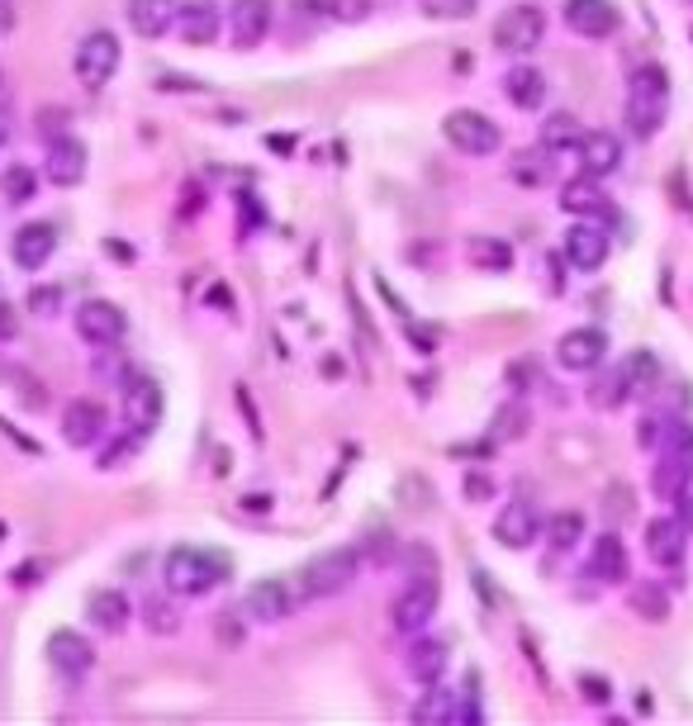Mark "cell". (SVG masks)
I'll use <instances>...</instances> for the list:
<instances>
[{
	"mask_svg": "<svg viewBox=\"0 0 693 726\" xmlns=\"http://www.w3.org/2000/svg\"><path fill=\"white\" fill-rule=\"evenodd\" d=\"M228 575H233L228 556L204 551V546H177V551H167V565H162V579H167V589L177 594V598H204V594H214Z\"/></svg>",
	"mask_w": 693,
	"mask_h": 726,
	"instance_id": "obj_1",
	"label": "cell"
},
{
	"mask_svg": "<svg viewBox=\"0 0 693 726\" xmlns=\"http://www.w3.org/2000/svg\"><path fill=\"white\" fill-rule=\"evenodd\" d=\"M665 115H670V76L665 67L646 62L627 82V129H632V138H655Z\"/></svg>",
	"mask_w": 693,
	"mask_h": 726,
	"instance_id": "obj_2",
	"label": "cell"
},
{
	"mask_svg": "<svg viewBox=\"0 0 693 726\" xmlns=\"http://www.w3.org/2000/svg\"><path fill=\"white\" fill-rule=\"evenodd\" d=\"M361 575V551L356 546H333V551H319L313 560L299 565V594H305V604L309 598H333V594H346L356 584Z\"/></svg>",
	"mask_w": 693,
	"mask_h": 726,
	"instance_id": "obj_3",
	"label": "cell"
},
{
	"mask_svg": "<svg viewBox=\"0 0 693 726\" xmlns=\"http://www.w3.org/2000/svg\"><path fill=\"white\" fill-rule=\"evenodd\" d=\"M437 598H443L437 570H408V584L395 594V604H390V622H395V631H404V637L423 631L437 618Z\"/></svg>",
	"mask_w": 693,
	"mask_h": 726,
	"instance_id": "obj_4",
	"label": "cell"
},
{
	"mask_svg": "<svg viewBox=\"0 0 693 726\" xmlns=\"http://www.w3.org/2000/svg\"><path fill=\"white\" fill-rule=\"evenodd\" d=\"M443 134H447V143L466 157H494L503 148L499 124L490 115H480V109H451L443 119Z\"/></svg>",
	"mask_w": 693,
	"mask_h": 726,
	"instance_id": "obj_5",
	"label": "cell"
},
{
	"mask_svg": "<svg viewBox=\"0 0 693 726\" xmlns=\"http://www.w3.org/2000/svg\"><path fill=\"white\" fill-rule=\"evenodd\" d=\"M276 29V0H228V43L238 53H252L271 39Z\"/></svg>",
	"mask_w": 693,
	"mask_h": 726,
	"instance_id": "obj_6",
	"label": "cell"
},
{
	"mask_svg": "<svg viewBox=\"0 0 693 726\" xmlns=\"http://www.w3.org/2000/svg\"><path fill=\"white\" fill-rule=\"evenodd\" d=\"M542 34H546V14L537 6H509L494 20V49L509 57L532 53L542 43Z\"/></svg>",
	"mask_w": 693,
	"mask_h": 726,
	"instance_id": "obj_7",
	"label": "cell"
},
{
	"mask_svg": "<svg viewBox=\"0 0 693 726\" xmlns=\"http://www.w3.org/2000/svg\"><path fill=\"white\" fill-rule=\"evenodd\" d=\"M76 82H82L86 90H100L109 76L119 72V39L109 34V29H96V34L82 39V49H76Z\"/></svg>",
	"mask_w": 693,
	"mask_h": 726,
	"instance_id": "obj_8",
	"label": "cell"
},
{
	"mask_svg": "<svg viewBox=\"0 0 693 726\" xmlns=\"http://www.w3.org/2000/svg\"><path fill=\"white\" fill-rule=\"evenodd\" d=\"M542 536V509L527 494H513L503 509L494 513V542L509 551H527Z\"/></svg>",
	"mask_w": 693,
	"mask_h": 726,
	"instance_id": "obj_9",
	"label": "cell"
},
{
	"mask_svg": "<svg viewBox=\"0 0 693 726\" xmlns=\"http://www.w3.org/2000/svg\"><path fill=\"white\" fill-rule=\"evenodd\" d=\"M305 604V594H299L295 579H262L247 589V618L252 622H286L290 612Z\"/></svg>",
	"mask_w": 693,
	"mask_h": 726,
	"instance_id": "obj_10",
	"label": "cell"
},
{
	"mask_svg": "<svg viewBox=\"0 0 693 726\" xmlns=\"http://www.w3.org/2000/svg\"><path fill=\"white\" fill-rule=\"evenodd\" d=\"M72 323H76V333H82V342H90V346H115L124 333H129L124 309L109 305V299H86V305H76Z\"/></svg>",
	"mask_w": 693,
	"mask_h": 726,
	"instance_id": "obj_11",
	"label": "cell"
},
{
	"mask_svg": "<svg viewBox=\"0 0 693 726\" xmlns=\"http://www.w3.org/2000/svg\"><path fill=\"white\" fill-rule=\"evenodd\" d=\"M124 423H129V433L148 437L157 423H162V385L152 381V375H129L124 381Z\"/></svg>",
	"mask_w": 693,
	"mask_h": 726,
	"instance_id": "obj_12",
	"label": "cell"
},
{
	"mask_svg": "<svg viewBox=\"0 0 693 726\" xmlns=\"http://www.w3.org/2000/svg\"><path fill=\"white\" fill-rule=\"evenodd\" d=\"M43 655H49V665L62 674V679H82L90 674V665H96V651H90V641L82 637V631L62 627L49 637V645H43Z\"/></svg>",
	"mask_w": 693,
	"mask_h": 726,
	"instance_id": "obj_13",
	"label": "cell"
},
{
	"mask_svg": "<svg viewBox=\"0 0 693 726\" xmlns=\"http://www.w3.org/2000/svg\"><path fill=\"white\" fill-rule=\"evenodd\" d=\"M565 24L579 39H612L622 24V10L612 0H565Z\"/></svg>",
	"mask_w": 693,
	"mask_h": 726,
	"instance_id": "obj_14",
	"label": "cell"
},
{
	"mask_svg": "<svg viewBox=\"0 0 693 726\" xmlns=\"http://www.w3.org/2000/svg\"><path fill=\"white\" fill-rule=\"evenodd\" d=\"M177 34L191 43V49H210V43L224 34V10H218L214 0H181Z\"/></svg>",
	"mask_w": 693,
	"mask_h": 726,
	"instance_id": "obj_15",
	"label": "cell"
},
{
	"mask_svg": "<svg viewBox=\"0 0 693 726\" xmlns=\"http://www.w3.org/2000/svg\"><path fill=\"white\" fill-rule=\"evenodd\" d=\"M105 433H109V414L96 399H72L62 408V437H67V447H96Z\"/></svg>",
	"mask_w": 693,
	"mask_h": 726,
	"instance_id": "obj_16",
	"label": "cell"
},
{
	"mask_svg": "<svg viewBox=\"0 0 693 726\" xmlns=\"http://www.w3.org/2000/svg\"><path fill=\"white\" fill-rule=\"evenodd\" d=\"M608 356V338L598 328H571L561 342H556V361L565 371H598Z\"/></svg>",
	"mask_w": 693,
	"mask_h": 726,
	"instance_id": "obj_17",
	"label": "cell"
},
{
	"mask_svg": "<svg viewBox=\"0 0 693 726\" xmlns=\"http://www.w3.org/2000/svg\"><path fill=\"white\" fill-rule=\"evenodd\" d=\"M684 551H689L684 517H655V523L646 527V556H651L655 565L674 570V565H684Z\"/></svg>",
	"mask_w": 693,
	"mask_h": 726,
	"instance_id": "obj_18",
	"label": "cell"
},
{
	"mask_svg": "<svg viewBox=\"0 0 693 726\" xmlns=\"http://www.w3.org/2000/svg\"><path fill=\"white\" fill-rule=\"evenodd\" d=\"M43 177L53 185H82L86 177V143L72 134H62L49 143V157H43Z\"/></svg>",
	"mask_w": 693,
	"mask_h": 726,
	"instance_id": "obj_19",
	"label": "cell"
},
{
	"mask_svg": "<svg viewBox=\"0 0 693 726\" xmlns=\"http://www.w3.org/2000/svg\"><path fill=\"white\" fill-rule=\"evenodd\" d=\"M579 167H585V177H612V171L622 167V143H618V134H608V129H594L579 138Z\"/></svg>",
	"mask_w": 693,
	"mask_h": 726,
	"instance_id": "obj_20",
	"label": "cell"
},
{
	"mask_svg": "<svg viewBox=\"0 0 693 726\" xmlns=\"http://www.w3.org/2000/svg\"><path fill=\"white\" fill-rule=\"evenodd\" d=\"M10 252H14V261H20V271H43V266H49V257L57 252L53 224H24L20 233H14Z\"/></svg>",
	"mask_w": 693,
	"mask_h": 726,
	"instance_id": "obj_21",
	"label": "cell"
},
{
	"mask_svg": "<svg viewBox=\"0 0 693 726\" xmlns=\"http://www.w3.org/2000/svg\"><path fill=\"white\" fill-rule=\"evenodd\" d=\"M565 261H571L575 271H598V266L608 261V233L594 224H575L565 233Z\"/></svg>",
	"mask_w": 693,
	"mask_h": 726,
	"instance_id": "obj_22",
	"label": "cell"
},
{
	"mask_svg": "<svg viewBox=\"0 0 693 726\" xmlns=\"http://www.w3.org/2000/svg\"><path fill=\"white\" fill-rule=\"evenodd\" d=\"M589 575L598 584H622L627 575H632V560H627V546H622L618 532H604L589 546Z\"/></svg>",
	"mask_w": 693,
	"mask_h": 726,
	"instance_id": "obj_23",
	"label": "cell"
},
{
	"mask_svg": "<svg viewBox=\"0 0 693 726\" xmlns=\"http://www.w3.org/2000/svg\"><path fill=\"white\" fill-rule=\"evenodd\" d=\"M561 210L575 214V218H598V214H608V191H604V181H598V177H585V171H579L575 181L561 185Z\"/></svg>",
	"mask_w": 693,
	"mask_h": 726,
	"instance_id": "obj_24",
	"label": "cell"
},
{
	"mask_svg": "<svg viewBox=\"0 0 693 726\" xmlns=\"http://www.w3.org/2000/svg\"><path fill=\"white\" fill-rule=\"evenodd\" d=\"M181 0H129V29L138 39H162L177 29Z\"/></svg>",
	"mask_w": 693,
	"mask_h": 726,
	"instance_id": "obj_25",
	"label": "cell"
},
{
	"mask_svg": "<svg viewBox=\"0 0 693 726\" xmlns=\"http://www.w3.org/2000/svg\"><path fill=\"white\" fill-rule=\"evenodd\" d=\"M546 76L537 67H527V62H518V67H509V76H503V96H509L518 109H542L546 105Z\"/></svg>",
	"mask_w": 693,
	"mask_h": 726,
	"instance_id": "obj_26",
	"label": "cell"
},
{
	"mask_svg": "<svg viewBox=\"0 0 693 726\" xmlns=\"http://www.w3.org/2000/svg\"><path fill=\"white\" fill-rule=\"evenodd\" d=\"M86 618L96 631H109V637H119L124 627H129V598L119 589H96L86 598Z\"/></svg>",
	"mask_w": 693,
	"mask_h": 726,
	"instance_id": "obj_27",
	"label": "cell"
},
{
	"mask_svg": "<svg viewBox=\"0 0 693 726\" xmlns=\"http://www.w3.org/2000/svg\"><path fill=\"white\" fill-rule=\"evenodd\" d=\"M404 670L408 679H418V684H437V679L447 674V641H414L404 655Z\"/></svg>",
	"mask_w": 693,
	"mask_h": 726,
	"instance_id": "obj_28",
	"label": "cell"
},
{
	"mask_svg": "<svg viewBox=\"0 0 693 726\" xmlns=\"http://www.w3.org/2000/svg\"><path fill=\"white\" fill-rule=\"evenodd\" d=\"M689 480H693V470H689L674 451H660V456H655V470H651L655 499H674V503H680V499L689 494Z\"/></svg>",
	"mask_w": 693,
	"mask_h": 726,
	"instance_id": "obj_29",
	"label": "cell"
},
{
	"mask_svg": "<svg viewBox=\"0 0 693 726\" xmlns=\"http://www.w3.org/2000/svg\"><path fill=\"white\" fill-rule=\"evenodd\" d=\"M509 177L518 185H551L556 181V162H551V148H532V152H513V162H509Z\"/></svg>",
	"mask_w": 693,
	"mask_h": 726,
	"instance_id": "obj_30",
	"label": "cell"
},
{
	"mask_svg": "<svg viewBox=\"0 0 693 726\" xmlns=\"http://www.w3.org/2000/svg\"><path fill=\"white\" fill-rule=\"evenodd\" d=\"M622 381H627V394L632 399H646V394H655L660 389V361L651 352H632V356H622Z\"/></svg>",
	"mask_w": 693,
	"mask_h": 726,
	"instance_id": "obj_31",
	"label": "cell"
},
{
	"mask_svg": "<svg viewBox=\"0 0 693 726\" xmlns=\"http://www.w3.org/2000/svg\"><path fill=\"white\" fill-rule=\"evenodd\" d=\"M579 138H585V124H579L571 109H556V115H546V124H542V148L565 152V148H579Z\"/></svg>",
	"mask_w": 693,
	"mask_h": 726,
	"instance_id": "obj_32",
	"label": "cell"
},
{
	"mask_svg": "<svg viewBox=\"0 0 693 726\" xmlns=\"http://www.w3.org/2000/svg\"><path fill=\"white\" fill-rule=\"evenodd\" d=\"M532 428V408L527 404H503L494 423H490V441H499V447H509V441H523Z\"/></svg>",
	"mask_w": 693,
	"mask_h": 726,
	"instance_id": "obj_33",
	"label": "cell"
},
{
	"mask_svg": "<svg viewBox=\"0 0 693 726\" xmlns=\"http://www.w3.org/2000/svg\"><path fill=\"white\" fill-rule=\"evenodd\" d=\"M466 261L480 266V271H509L513 266V247L503 238H470L466 243Z\"/></svg>",
	"mask_w": 693,
	"mask_h": 726,
	"instance_id": "obj_34",
	"label": "cell"
},
{
	"mask_svg": "<svg viewBox=\"0 0 693 726\" xmlns=\"http://www.w3.org/2000/svg\"><path fill=\"white\" fill-rule=\"evenodd\" d=\"M0 195H6V204H29L39 195V171L24 167V162L6 167V171H0Z\"/></svg>",
	"mask_w": 693,
	"mask_h": 726,
	"instance_id": "obj_35",
	"label": "cell"
},
{
	"mask_svg": "<svg viewBox=\"0 0 693 726\" xmlns=\"http://www.w3.org/2000/svg\"><path fill=\"white\" fill-rule=\"evenodd\" d=\"M632 612L646 622H665L670 618V594L660 589L655 579H641V584H632Z\"/></svg>",
	"mask_w": 693,
	"mask_h": 726,
	"instance_id": "obj_36",
	"label": "cell"
},
{
	"mask_svg": "<svg viewBox=\"0 0 693 726\" xmlns=\"http://www.w3.org/2000/svg\"><path fill=\"white\" fill-rule=\"evenodd\" d=\"M143 627L152 631V637H177V631H181L177 604H171V598H162V594H148V598H143Z\"/></svg>",
	"mask_w": 693,
	"mask_h": 726,
	"instance_id": "obj_37",
	"label": "cell"
},
{
	"mask_svg": "<svg viewBox=\"0 0 693 726\" xmlns=\"http://www.w3.org/2000/svg\"><path fill=\"white\" fill-rule=\"evenodd\" d=\"M546 542H551L556 556H561V551H575L579 542H585V517H579V513H556L546 523Z\"/></svg>",
	"mask_w": 693,
	"mask_h": 726,
	"instance_id": "obj_38",
	"label": "cell"
},
{
	"mask_svg": "<svg viewBox=\"0 0 693 726\" xmlns=\"http://www.w3.org/2000/svg\"><path fill=\"white\" fill-rule=\"evenodd\" d=\"M627 399H632V394H627V381H622L618 366L604 371V375H598V381L589 385V404H594V408H622Z\"/></svg>",
	"mask_w": 693,
	"mask_h": 726,
	"instance_id": "obj_39",
	"label": "cell"
},
{
	"mask_svg": "<svg viewBox=\"0 0 693 726\" xmlns=\"http://www.w3.org/2000/svg\"><path fill=\"white\" fill-rule=\"evenodd\" d=\"M423 14H433V20H470V14L480 10V0H418Z\"/></svg>",
	"mask_w": 693,
	"mask_h": 726,
	"instance_id": "obj_40",
	"label": "cell"
},
{
	"mask_svg": "<svg viewBox=\"0 0 693 726\" xmlns=\"http://www.w3.org/2000/svg\"><path fill=\"white\" fill-rule=\"evenodd\" d=\"M414 717H418V722H451V717H456V693L437 688V698L418 703V707H414Z\"/></svg>",
	"mask_w": 693,
	"mask_h": 726,
	"instance_id": "obj_41",
	"label": "cell"
},
{
	"mask_svg": "<svg viewBox=\"0 0 693 726\" xmlns=\"http://www.w3.org/2000/svg\"><path fill=\"white\" fill-rule=\"evenodd\" d=\"M323 10H328V20H342V24H361L366 14L375 10L371 0H323Z\"/></svg>",
	"mask_w": 693,
	"mask_h": 726,
	"instance_id": "obj_42",
	"label": "cell"
},
{
	"mask_svg": "<svg viewBox=\"0 0 693 726\" xmlns=\"http://www.w3.org/2000/svg\"><path fill=\"white\" fill-rule=\"evenodd\" d=\"M29 309H34L39 319H57L62 313V286H34L29 290Z\"/></svg>",
	"mask_w": 693,
	"mask_h": 726,
	"instance_id": "obj_43",
	"label": "cell"
},
{
	"mask_svg": "<svg viewBox=\"0 0 693 726\" xmlns=\"http://www.w3.org/2000/svg\"><path fill=\"white\" fill-rule=\"evenodd\" d=\"M138 451V433H129V437H119V441H109V447L100 451V470H115L119 461H129V456Z\"/></svg>",
	"mask_w": 693,
	"mask_h": 726,
	"instance_id": "obj_44",
	"label": "cell"
},
{
	"mask_svg": "<svg viewBox=\"0 0 693 726\" xmlns=\"http://www.w3.org/2000/svg\"><path fill=\"white\" fill-rule=\"evenodd\" d=\"M665 433H670V418H641V428H637V441L641 447H660V441H665Z\"/></svg>",
	"mask_w": 693,
	"mask_h": 726,
	"instance_id": "obj_45",
	"label": "cell"
},
{
	"mask_svg": "<svg viewBox=\"0 0 693 726\" xmlns=\"http://www.w3.org/2000/svg\"><path fill=\"white\" fill-rule=\"evenodd\" d=\"M579 693H585L589 703H598L604 707L608 698H612V688H608V679H598V674H579Z\"/></svg>",
	"mask_w": 693,
	"mask_h": 726,
	"instance_id": "obj_46",
	"label": "cell"
},
{
	"mask_svg": "<svg viewBox=\"0 0 693 726\" xmlns=\"http://www.w3.org/2000/svg\"><path fill=\"white\" fill-rule=\"evenodd\" d=\"M490 494H494V480H484L480 470H470V476H466V499L484 503V499H490Z\"/></svg>",
	"mask_w": 693,
	"mask_h": 726,
	"instance_id": "obj_47",
	"label": "cell"
},
{
	"mask_svg": "<svg viewBox=\"0 0 693 726\" xmlns=\"http://www.w3.org/2000/svg\"><path fill=\"white\" fill-rule=\"evenodd\" d=\"M96 375H100V381H105V375H115L119 385L129 381V375H124V366H119V356H100V361H96Z\"/></svg>",
	"mask_w": 693,
	"mask_h": 726,
	"instance_id": "obj_48",
	"label": "cell"
},
{
	"mask_svg": "<svg viewBox=\"0 0 693 726\" xmlns=\"http://www.w3.org/2000/svg\"><path fill=\"white\" fill-rule=\"evenodd\" d=\"M390 551H395V546H390V536H375V542L366 546V560H375V565H385V560H390Z\"/></svg>",
	"mask_w": 693,
	"mask_h": 726,
	"instance_id": "obj_49",
	"label": "cell"
},
{
	"mask_svg": "<svg viewBox=\"0 0 693 726\" xmlns=\"http://www.w3.org/2000/svg\"><path fill=\"white\" fill-rule=\"evenodd\" d=\"M14 333H20V319H14L10 305H0V338H14Z\"/></svg>",
	"mask_w": 693,
	"mask_h": 726,
	"instance_id": "obj_50",
	"label": "cell"
},
{
	"mask_svg": "<svg viewBox=\"0 0 693 726\" xmlns=\"http://www.w3.org/2000/svg\"><path fill=\"white\" fill-rule=\"evenodd\" d=\"M243 509H247V513H266V509H271V499H266V494H247Z\"/></svg>",
	"mask_w": 693,
	"mask_h": 726,
	"instance_id": "obj_51",
	"label": "cell"
},
{
	"mask_svg": "<svg viewBox=\"0 0 693 726\" xmlns=\"http://www.w3.org/2000/svg\"><path fill=\"white\" fill-rule=\"evenodd\" d=\"M10 29H14V6L10 0H0V34H10Z\"/></svg>",
	"mask_w": 693,
	"mask_h": 726,
	"instance_id": "obj_52",
	"label": "cell"
},
{
	"mask_svg": "<svg viewBox=\"0 0 693 726\" xmlns=\"http://www.w3.org/2000/svg\"><path fill=\"white\" fill-rule=\"evenodd\" d=\"M39 579V565H20V570H14V584H34Z\"/></svg>",
	"mask_w": 693,
	"mask_h": 726,
	"instance_id": "obj_53",
	"label": "cell"
},
{
	"mask_svg": "<svg viewBox=\"0 0 693 726\" xmlns=\"http://www.w3.org/2000/svg\"><path fill=\"white\" fill-rule=\"evenodd\" d=\"M680 513H684V527L693 532V494H684V499H680Z\"/></svg>",
	"mask_w": 693,
	"mask_h": 726,
	"instance_id": "obj_54",
	"label": "cell"
},
{
	"mask_svg": "<svg viewBox=\"0 0 693 726\" xmlns=\"http://www.w3.org/2000/svg\"><path fill=\"white\" fill-rule=\"evenodd\" d=\"M210 305H224V309H228V305H233V295H228V290H218V286H214V290H210Z\"/></svg>",
	"mask_w": 693,
	"mask_h": 726,
	"instance_id": "obj_55",
	"label": "cell"
},
{
	"mask_svg": "<svg viewBox=\"0 0 693 726\" xmlns=\"http://www.w3.org/2000/svg\"><path fill=\"white\" fill-rule=\"evenodd\" d=\"M0 86H6V72H0Z\"/></svg>",
	"mask_w": 693,
	"mask_h": 726,
	"instance_id": "obj_56",
	"label": "cell"
},
{
	"mask_svg": "<svg viewBox=\"0 0 693 726\" xmlns=\"http://www.w3.org/2000/svg\"><path fill=\"white\" fill-rule=\"evenodd\" d=\"M0 536H6V523H0Z\"/></svg>",
	"mask_w": 693,
	"mask_h": 726,
	"instance_id": "obj_57",
	"label": "cell"
}]
</instances>
